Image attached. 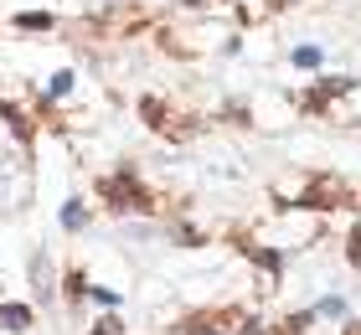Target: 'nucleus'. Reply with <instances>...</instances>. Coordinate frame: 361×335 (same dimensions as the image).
Here are the masks:
<instances>
[{
    "label": "nucleus",
    "mask_w": 361,
    "mask_h": 335,
    "mask_svg": "<svg viewBox=\"0 0 361 335\" xmlns=\"http://www.w3.org/2000/svg\"><path fill=\"white\" fill-rule=\"evenodd\" d=\"M83 335H129V330H124V320H119V310H109V315H98Z\"/></svg>",
    "instance_id": "ddd939ff"
},
{
    "label": "nucleus",
    "mask_w": 361,
    "mask_h": 335,
    "mask_svg": "<svg viewBox=\"0 0 361 335\" xmlns=\"http://www.w3.org/2000/svg\"><path fill=\"white\" fill-rule=\"evenodd\" d=\"M176 6H180V11H207L212 0H176Z\"/></svg>",
    "instance_id": "4468645a"
},
{
    "label": "nucleus",
    "mask_w": 361,
    "mask_h": 335,
    "mask_svg": "<svg viewBox=\"0 0 361 335\" xmlns=\"http://www.w3.org/2000/svg\"><path fill=\"white\" fill-rule=\"evenodd\" d=\"M78 83H83L78 67H57V73L42 83V98H47V104H68V98L78 93Z\"/></svg>",
    "instance_id": "39448f33"
},
{
    "label": "nucleus",
    "mask_w": 361,
    "mask_h": 335,
    "mask_svg": "<svg viewBox=\"0 0 361 335\" xmlns=\"http://www.w3.org/2000/svg\"><path fill=\"white\" fill-rule=\"evenodd\" d=\"M31 325H37L31 299H0V335H26Z\"/></svg>",
    "instance_id": "7ed1b4c3"
},
{
    "label": "nucleus",
    "mask_w": 361,
    "mask_h": 335,
    "mask_svg": "<svg viewBox=\"0 0 361 335\" xmlns=\"http://www.w3.org/2000/svg\"><path fill=\"white\" fill-rule=\"evenodd\" d=\"M26 289H31V305L47 310L57 305V263H52V248L37 243V253L26 258Z\"/></svg>",
    "instance_id": "f03ea898"
},
{
    "label": "nucleus",
    "mask_w": 361,
    "mask_h": 335,
    "mask_svg": "<svg viewBox=\"0 0 361 335\" xmlns=\"http://www.w3.org/2000/svg\"><path fill=\"white\" fill-rule=\"evenodd\" d=\"M289 62L300 67V73H325V47H320V42H300V47L289 52Z\"/></svg>",
    "instance_id": "1a4fd4ad"
},
{
    "label": "nucleus",
    "mask_w": 361,
    "mask_h": 335,
    "mask_svg": "<svg viewBox=\"0 0 361 335\" xmlns=\"http://www.w3.org/2000/svg\"><path fill=\"white\" fill-rule=\"evenodd\" d=\"M315 330V310H289L269 325V335H310Z\"/></svg>",
    "instance_id": "6e6552de"
},
{
    "label": "nucleus",
    "mask_w": 361,
    "mask_h": 335,
    "mask_svg": "<svg viewBox=\"0 0 361 335\" xmlns=\"http://www.w3.org/2000/svg\"><path fill=\"white\" fill-rule=\"evenodd\" d=\"M140 119H145V129H155V134H160V129L171 124V109H166V98L145 93V98H140Z\"/></svg>",
    "instance_id": "9d476101"
},
{
    "label": "nucleus",
    "mask_w": 361,
    "mask_h": 335,
    "mask_svg": "<svg viewBox=\"0 0 361 335\" xmlns=\"http://www.w3.org/2000/svg\"><path fill=\"white\" fill-rule=\"evenodd\" d=\"M57 227L68 232V238L88 232V227H93V207H88L83 196H68V201H62V212H57Z\"/></svg>",
    "instance_id": "20e7f679"
},
{
    "label": "nucleus",
    "mask_w": 361,
    "mask_h": 335,
    "mask_svg": "<svg viewBox=\"0 0 361 335\" xmlns=\"http://www.w3.org/2000/svg\"><path fill=\"white\" fill-rule=\"evenodd\" d=\"M160 238L176 243V248H202L207 232H202V222H160Z\"/></svg>",
    "instance_id": "423d86ee"
},
{
    "label": "nucleus",
    "mask_w": 361,
    "mask_h": 335,
    "mask_svg": "<svg viewBox=\"0 0 361 335\" xmlns=\"http://www.w3.org/2000/svg\"><path fill=\"white\" fill-rule=\"evenodd\" d=\"M11 26H16V31H26V37H42V31H57L62 21H57L52 11H16V16H11Z\"/></svg>",
    "instance_id": "0eeeda50"
},
{
    "label": "nucleus",
    "mask_w": 361,
    "mask_h": 335,
    "mask_svg": "<svg viewBox=\"0 0 361 335\" xmlns=\"http://www.w3.org/2000/svg\"><path fill=\"white\" fill-rule=\"evenodd\" d=\"M98 201H104V212L114 217V222H124V217H155V191H150V181L140 176V165L135 160H124L119 171H109V176H98Z\"/></svg>",
    "instance_id": "f257e3e1"
},
{
    "label": "nucleus",
    "mask_w": 361,
    "mask_h": 335,
    "mask_svg": "<svg viewBox=\"0 0 361 335\" xmlns=\"http://www.w3.org/2000/svg\"><path fill=\"white\" fill-rule=\"evenodd\" d=\"M83 299H93L98 310H119V305H124V294H119V289H109V284H88V294H83Z\"/></svg>",
    "instance_id": "f8f14e48"
},
{
    "label": "nucleus",
    "mask_w": 361,
    "mask_h": 335,
    "mask_svg": "<svg viewBox=\"0 0 361 335\" xmlns=\"http://www.w3.org/2000/svg\"><path fill=\"white\" fill-rule=\"evenodd\" d=\"M310 310H315V320H336V325H341V320L351 315V299H346V294H320Z\"/></svg>",
    "instance_id": "9b49d317"
}]
</instances>
